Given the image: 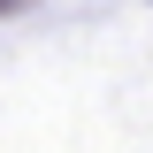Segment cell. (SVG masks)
Returning a JSON list of instances; mask_svg holds the SVG:
<instances>
[{"label":"cell","mask_w":153,"mask_h":153,"mask_svg":"<svg viewBox=\"0 0 153 153\" xmlns=\"http://www.w3.org/2000/svg\"><path fill=\"white\" fill-rule=\"evenodd\" d=\"M0 8H16V0H0Z\"/></svg>","instance_id":"cell-1"}]
</instances>
